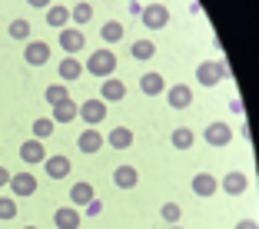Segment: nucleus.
I'll use <instances>...</instances> for the list:
<instances>
[{
	"instance_id": "obj_24",
	"label": "nucleus",
	"mask_w": 259,
	"mask_h": 229,
	"mask_svg": "<svg viewBox=\"0 0 259 229\" xmlns=\"http://www.w3.org/2000/svg\"><path fill=\"white\" fill-rule=\"evenodd\" d=\"M123 33H126V27H123L120 20H107L103 27H100V37H103V43H120Z\"/></svg>"
},
{
	"instance_id": "obj_11",
	"label": "nucleus",
	"mask_w": 259,
	"mask_h": 229,
	"mask_svg": "<svg viewBox=\"0 0 259 229\" xmlns=\"http://www.w3.org/2000/svg\"><path fill=\"white\" fill-rule=\"evenodd\" d=\"M190 190L196 193V196L209 199V196H216V193H220V179H216L213 173H196V176L190 179Z\"/></svg>"
},
{
	"instance_id": "obj_4",
	"label": "nucleus",
	"mask_w": 259,
	"mask_h": 229,
	"mask_svg": "<svg viewBox=\"0 0 259 229\" xmlns=\"http://www.w3.org/2000/svg\"><path fill=\"white\" fill-rule=\"evenodd\" d=\"M203 140H206L209 146H216V150H223V146L233 143V126H229L226 120H213V123H206Z\"/></svg>"
},
{
	"instance_id": "obj_29",
	"label": "nucleus",
	"mask_w": 259,
	"mask_h": 229,
	"mask_svg": "<svg viewBox=\"0 0 259 229\" xmlns=\"http://www.w3.org/2000/svg\"><path fill=\"white\" fill-rule=\"evenodd\" d=\"M70 20H73L76 27H83V23H90V20H93V7L87 4V0H80V4H76V7L70 10Z\"/></svg>"
},
{
	"instance_id": "obj_36",
	"label": "nucleus",
	"mask_w": 259,
	"mask_h": 229,
	"mask_svg": "<svg viewBox=\"0 0 259 229\" xmlns=\"http://www.w3.org/2000/svg\"><path fill=\"white\" fill-rule=\"evenodd\" d=\"M27 4H30V7H37V10H47L54 0H27Z\"/></svg>"
},
{
	"instance_id": "obj_27",
	"label": "nucleus",
	"mask_w": 259,
	"mask_h": 229,
	"mask_svg": "<svg viewBox=\"0 0 259 229\" xmlns=\"http://www.w3.org/2000/svg\"><path fill=\"white\" fill-rule=\"evenodd\" d=\"M130 57H133V60H153V57H156V43H153V40H137V43L130 47Z\"/></svg>"
},
{
	"instance_id": "obj_2",
	"label": "nucleus",
	"mask_w": 259,
	"mask_h": 229,
	"mask_svg": "<svg viewBox=\"0 0 259 229\" xmlns=\"http://www.w3.org/2000/svg\"><path fill=\"white\" fill-rule=\"evenodd\" d=\"M140 23H143L146 30H163L169 23V7L166 4H146V7H140Z\"/></svg>"
},
{
	"instance_id": "obj_20",
	"label": "nucleus",
	"mask_w": 259,
	"mask_h": 229,
	"mask_svg": "<svg viewBox=\"0 0 259 229\" xmlns=\"http://www.w3.org/2000/svg\"><path fill=\"white\" fill-rule=\"evenodd\" d=\"M103 140H107L113 150H130V146H133V130H126V126H113Z\"/></svg>"
},
{
	"instance_id": "obj_23",
	"label": "nucleus",
	"mask_w": 259,
	"mask_h": 229,
	"mask_svg": "<svg viewBox=\"0 0 259 229\" xmlns=\"http://www.w3.org/2000/svg\"><path fill=\"white\" fill-rule=\"evenodd\" d=\"M47 23H50L54 30H63L70 23V10L60 7V4H50V7H47Z\"/></svg>"
},
{
	"instance_id": "obj_35",
	"label": "nucleus",
	"mask_w": 259,
	"mask_h": 229,
	"mask_svg": "<svg viewBox=\"0 0 259 229\" xmlns=\"http://www.w3.org/2000/svg\"><path fill=\"white\" fill-rule=\"evenodd\" d=\"M236 229H259V222H256V219H239Z\"/></svg>"
},
{
	"instance_id": "obj_6",
	"label": "nucleus",
	"mask_w": 259,
	"mask_h": 229,
	"mask_svg": "<svg viewBox=\"0 0 259 229\" xmlns=\"http://www.w3.org/2000/svg\"><path fill=\"white\" fill-rule=\"evenodd\" d=\"M10 193H14V199H27L37 193V176L33 173H10Z\"/></svg>"
},
{
	"instance_id": "obj_18",
	"label": "nucleus",
	"mask_w": 259,
	"mask_h": 229,
	"mask_svg": "<svg viewBox=\"0 0 259 229\" xmlns=\"http://www.w3.org/2000/svg\"><path fill=\"white\" fill-rule=\"evenodd\" d=\"M137 183H140L137 166H116L113 169V186H116V190H133Z\"/></svg>"
},
{
	"instance_id": "obj_32",
	"label": "nucleus",
	"mask_w": 259,
	"mask_h": 229,
	"mask_svg": "<svg viewBox=\"0 0 259 229\" xmlns=\"http://www.w3.org/2000/svg\"><path fill=\"white\" fill-rule=\"evenodd\" d=\"M14 216H17V203H14V196H0V219L10 222Z\"/></svg>"
},
{
	"instance_id": "obj_38",
	"label": "nucleus",
	"mask_w": 259,
	"mask_h": 229,
	"mask_svg": "<svg viewBox=\"0 0 259 229\" xmlns=\"http://www.w3.org/2000/svg\"><path fill=\"white\" fill-rule=\"evenodd\" d=\"M7 183H10V169L0 166V186H7Z\"/></svg>"
},
{
	"instance_id": "obj_5",
	"label": "nucleus",
	"mask_w": 259,
	"mask_h": 229,
	"mask_svg": "<svg viewBox=\"0 0 259 229\" xmlns=\"http://www.w3.org/2000/svg\"><path fill=\"white\" fill-rule=\"evenodd\" d=\"M44 173L50 176V179H67V176L73 173V163H70L67 153H54V156L44 160Z\"/></svg>"
},
{
	"instance_id": "obj_34",
	"label": "nucleus",
	"mask_w": 259,
	"mask_h": 229,
	"mask_svg": "<svg viewBox=\"0 0 259 229\" xmlns=\"http://www.w3.org/2000/svg\"><path fill=\"white\" fill-rule=\"evenodd\" d=\"M220 70H223V80H229V76H233V67H229V60H226V57L220 60Z\"/></svg>"
},
{
	"instance_id": "obj_31",
	"label": "nucleus",
	"mask_w": 259,
	"mask_h": 229,
	"mask_svg": "<svg viewBox=\"0 0 259 229\" xmlns=\"http://www.w3.org/2000/svg\"><path fill=\"white\" fill-rule=\"evenodd\" d=\"M160 216L169 222V226H180V219H183V209H180V203H163Z\"/></svg>"
},
{
	"instance_id": "obj_33",
	"label": "nucleus",
	"mask_w": 259,
	"mask_h": 229,
	"mask_svg": "<svg viewBox=\"0 0 259 229\" xmlns=\"http://www.w3.org/2000/svg\"><path fill=\"white\" fill-rule=\"evenodd\" d=\"M100 213H103V203H100V199L93 196L90 203H87V206H83V213H80V216H90V219H93V216H100Z\"/></svg>"
},
{
	"instance_id": "obj_37",
	"label": "nucleus",
	"mask_w": 259,
	"mask_h": 229,
	"mask_svg": "<svg viewBox=\"0 0 259 229\" xmlns=\"http://www.w3.org/2000/svg\"><path fill=\"white\" fill-rule=\"evenodd\" d=\"M229 110H233L236 116H243V100H233V103H229Z\"/></svg>"
},
{
	"instance_id": "obj_9",
	"label": "nucleus",
	"mask_w": 259,
	"mask_h": 229,
	"mask_svg": "<svg viewBox=\"0 0 259 229\" xmlns=\"http://www.w3.org/2000/svg\"><path fill=\"white\" fill-rule=\"evenodd\" d=\"M107 146V140H103V133L97 130V126H87L80 136H76V150L80 153H87V156H93V153H100Z\"/></svg>"
},
{
	"instance_id": "obj_17",
	"label": "nucleus",
	"mask_w": 259,
	"mask_h": 229,
	"mask_svg": "<svg viewBox=\"0 0 259 229\" xmlns=\"http://www.w3.org/2000/svg\"><path fill=\"white\" fill-rule=\"evenodd\" d=\"M57 73H60L63 83H73V80H80V76H83V63L76 60V57H63V60L57 63Z\"/></svg>"
},
{
	"instance_id": "obj_25",
	"label": "nucleus",
	"mask_w": 259,
	"mask_h": 229,
	"mask_svg": "<svg viewBox=\"0 0 259 229\" xmlns=\"http://www.w3.org/2000/svg\"><path fill=\"white\" fill-rule=\"evenodd\" d=\"M169 143H173V150H190V146L196 143V133H193L190 126H176L173 136H169Z\"/></svg>"
},
{
	"instance_id": "obj_15",
	"label": "nucleus",
	"mask_w": 259,
	"mask_h": 229,
	"mask_svg": "<svg viewBox=\"0 0 259 229\" xmlns=\"http://www.w3.org/2000/svg\"><path fill=\"white\" fill-rule=\"evenodd\" d=\"M20 160L27 163V166H37V163L47 160V146L40 143V140H27V143H20Z\"/></svg>"
},
{
	"instance_id": "obj_19",
	"label": "nucleus",
	"mask_w": 259,
	"mask_h": 229,
	"mask_svg": "<svg viewBox=\"0 0 259 229\" xmlns=\"http://www.w3.org/2000/svg\"><path fill=\"white\" fill-rule=\"evenodd\" d=\"M140 90H143V97H160L163 90H166V80H163L160 73H143L140 76Z\"/></svg>"
},
{
	"instance_id": "obj_7",
	"label": "nucleus",
	"mask_w": 259,
	"mask_h": 229,
	"mask_svg": "<svg viewBox=\"0 0 259 229\" xmlns=\"http://www.w3.org/2000/svg\"><path fill=\"white\" fill-rule=\"evenodd\" d=\"M23 60H27V67H47V63H50V43H44V40H27Z\"/></svg>"
},
{
	"instance_id": "obj_8",
	"label": "nucleus",
	"mask_w": 259,
	"mask_h": 229,
	"mask_svg": "<svg viewBox=\"0 0 259 229\" xmlns=\"http://www.w3.org/2000/svg\"><path fill=\"white\" fill-rule=\"evenodd\" d=\"M57 43H60L63 57H73V54H80V50H83L87 40H83V30H80V27H63Z\"/></svg>"
},
{
	"instance_id": "obj_28",
	"label": "nucleus",
	"mask_w": 259,
	"mask_h": 229,
	"mask_svg": "<svg viewBox=\"0 0 259 229\" xmlns=\"http://www.w3.org/2000/svg\"><path fill=\"white\" fill-rule=\"evenodd\" d=\"M7 33H10V40H30V20H23V17H14L10 20V27H7Z\"/></svg>"
},
{
	"instance_id": "obj_14",
	"label": "nucleus",
	"mask_w": 259,
	"mask_h": 229,
	"mask_svg": "<svg viewBox=\"0 0 259 229\" xmlns=\"http://www.w3.org/2000/svg\"><path fill=\"white\" fill-rule=\"evenodd\" d=\"M123 97H126V83H123V80L107 76V80L100 83V100H103V103H120Z\"/></svg>"
},
{
	"instance_id": "obj_3",
	"label": "nucleus",
	"mask_w": 259,
	"mask_h": 229,
	"mask_svg": "<svg viewBox=\"0 0 259 229\" xmlns=\"http://www.w3.org/2000/svg\"><path fill=\"white\" fill-rule=\"evenodd\" d=\"M76 116H80L87 126H97V123L107 120V103L100 97H90V100H83V103H76Z\"/></svg>"
},
{
	"instance_id": "obj_10",
	"label": "nucleus",
	"mask_w": 259,
	"mask_h": 229,
	"mask_svg": "<svg viewBox=\"0 0 259 229\" xmlns=\"http://www.w3.org/2000/svg\"><path fill=\"white\" fill-rule=\"evenodd\" d=\"M246 190H249V176L239 173V169H233L220 179V193H226V196H243Z\"/></svg>"
},
{
	"instance_id": "obj_22",
	"label": "nucleus",
	"mask_w": 259,
	"mask_h": 229,
	"mask_svg": "<svg viewBox=\"0 0 259 229\" xmlns=\"http://www.w3.org/2000/svg\"><path fill=\"white\" fill-rule=\"evenodd\" d=\"M50 120H54V123H73L76 120V103H73V97H67L63 103H57L54 113H50Z\"/></svg>"
},
{
	"instance_id": "obj_13",
	"label": "nucleus",
	"mask_w": 259,
	"mask_h": 229,
	"mask_svg": "<svg viewBox=\"0 0 259 229\" xmlns=\"http://www.w3.org/2000/svg\"><path fill=\"white\" fill-rule=\"evenodd\" d=\"M223 80V70H220V60H203L196 67V83L199 86H216Z\"/></svg>"
},
{
	"instance_id": "obj_41",
	"label": "nucleus",
	"mask_w": 259,
	"mask_h": 229,
	"mask_svg": "<svg viewBox=\"0 0 259 229\" xmlns=\"http://www.w3.org/2000/svg\"><path fill=\"white\" fill-rule=\"evenodd\" d=\"M169 229H183V226H169Z\"/></svg>"
},
{
	"instance_id": "obj_26",
	"label": "nucleus",
	"mask_w": 259,
	"mask_h": 229,
	"mask_svg": "<svg viewBox=\"0 0 259 229\" xmlns=\"http://www.w3.org/2000/svg\"><path fill=\"white\" fill-rule=\"evenodd\" d=\"M33 140H40V143H44V140H50L54 136V130H57V123L50 120V116H37V120H33Z\"/></svg>"
},
{
	"instance_id": "obj_1",
	"label": "nucleus",
	"mask_w": 259,
	"mask_h": 229,
	"mask_svg": "<svg viewBox=\"0 0 259 229\" xmlns=\"http://www.w3.org/2000/svg\"><path fill=\"white\" fill-rule=\"evenodd\" d=\"M83 73H93V76H100V80H107V76H113L116 73V54L113 50H93L90 57H87V63H83Z\"/></svg>"
},
{
	"instance_id": "obj_39",
	"label": "nucleus",
	"mask_w": 259,
	"mask_h": 229,
	"mask_svg": "<svg viewBox=\"0 0 259 229\" xmlns=\"http://www.w3.org/2000/svg\"><path fill=\"white\" fill-rule=\"evenodd\" d=\"M126 4H140V0H126Z\"/></svg>"
},
{
	"instance_id": "obj_16",
	"label": "nucleus",
	"mask_w": 259,
	"mask_h": 229,
	"mask_svg": "<svg viewBox=\"0 0 259 229\" xmlns=\"http://www.w3.org/2000/svg\"><path fill=\"white\" fill-rule=\"evenodd\" d=\"M80 222H83V216H80L76 206H60L54 213V226L57 229H80Z\"/></svg>"
},
{
	"instance_id": "obj_21",
	"label": "nucleus",
	"mask_w": 259,
	"mask_h": 229,
	"mask_svg": "<svg viewBox=\"0 0 259 229\" xmlns=\"http://www.w3.org/2000/svg\"><path fill=\"white\" fill-rule=\"evenodd\" d=\"M93 196H97V193H93L90 183H73L70 186V206H76V209H83Z\"/></svg>"
},
{
	"instance_id": "obj_40",
	"label": "nucleus",
	"mask_w": 259,
	"mask_h": 229,
	"mask_svg": "<svg viewBox=\"0 0 259 229\" xmlns=\"http://www.w3.org/2000/svg\"><path fill=\"white\" fill-rule=\"evenodd\" d=\"M23 229H37V226H23Z\"/></svg>"
},
{
	"instance_id": "obj_12",
	"label": "nucleus",
	"mask_w": 259,
	"mask_h": 229,
	"mask_svg": "<svg viewBox=\"0 0 259 229\" xmlns=\"http://www.w3.org/2000/svg\"><path fill=\"white\" fill-rule=\"evenodd\" d=\"M163 93H166V103L173 110H186L193 103V86L190 83H173L169 90H163Z\"/></svg>"
},
{
	"instance_id": "obj_30",
	"label": "nucleus",
	"mask_w": 259,
	"mask_h": 229,
	"mask_svg": "<svg viewBox=\"0 0 259 229\" xmlns=\"http://www.w3.org/2000/svg\"><path fill=\"white\" fill-rule=\"evenodd\" d=\"M67 97H70V93H67V83H50V86L44 90V100L50 103V107H57V103H63Z\"/></svg>"
}]
</instances>
